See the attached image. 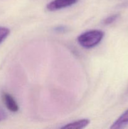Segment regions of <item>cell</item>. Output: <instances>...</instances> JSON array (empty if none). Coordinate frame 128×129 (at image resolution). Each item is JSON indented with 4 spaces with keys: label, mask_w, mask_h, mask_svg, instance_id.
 <instances>
[{
    "label": "cell",
    "mask_w": 128,
    "mask_h": 129,
    "mask_svg": "<svg viewBox=\"0 0 128 129\" xmlns=\"http://www.w3.org/2000/svg\"><path fill=\"white\" fill-rule=\"evenodd\" d=\"M104 35V32L101 30H92L79 35L77 40L82 47L90 49L97 45L102 40Z\"/></svg>",
    "instance_id": "cell-1"
},
{
    "label": "cell",
    "mask_w": 128,
    "mask_h": 129,
    "mask_svg": "<svg viewBox=\"0 0 128 129\" xmlns=\"http://www.w3.org/2000/svg\"><path fill=\"white\" fill-rule=\"evenodd\" d=\"M77 1V0H53L48 4L46 8L49 11H56L72 6Z\"/></svg>",
    "instance_id": "cell-2"
},
{
    "label": "cell",
    "mask_w": 128,
    "mask_h": 129,
    "mask_svg": "<svg viewBox=\"0 0 128 129\" xmlns=\"http://www.w3.org/2000/svg\"><path fill=\"white\" fill-rule=\"evenodd\" d=\"M2 99L9 110L12 112H16L19 110L18 105L11 94L8 93H3L2 94Z\"/></svg>",
    "instance_id": "cell-3"
},
{
    "label": "cell",
    "mask_w": 128,
    "mask_h": 129,
    "mask_svg": "<svg viewBox=\"0 0 128 129\" xmlns=\"http://www.w3.org/2000/svg\"><path fill=\"white\" fill-rule=\"evenodd\" d=\"M128 125V109L126 110L110 127L111 129L122 128Z\"/></svg>",
    "instance_id": "cell-4"
},
{
    "label": "cell",
    "mask_w": 128,
    "mask_h": 129,
    "mask_svg": "<svg viewBox=\"0 0 128 129\" xmlns=\"http://www.w3.org/2000/svg\"><path fill=\"white\" fill-rule=\"evenodd\" d=\"M90 123V120L88 119H82L75 121L72 123H68L66 125L63 126L61 128L70 129H81L86 127Z\"/></svg>",
    "instance_id": "cell-5"
},
{
    "label": "cell",
    "mask_w": 128,
    "mask_h": 129,
    "mask_svg": "<svg viewBox=\"0 0 128 129\" xmlns=\"http://www.w3.org/2000/svg\"><path fill=\"white\" fill-rule=\"evenodd\" d=\"M10 33V29L4 26H0V44L6 39Z\"/></svg>",
    "instance_id": "cell-6"
},
{
    "label": "cell",
    "mask_w": 128,
    "mask_h": 129,
    "mask_svg": "<svg viewBox=\"0 0 128 129\" xmlns=\"http://www.w3.org/2000/svg\"><path fill=\"white\" fill-rule=\"evenodd\" d=\"M119 17V14H114V15H112L110 16H108L106 18H105V20H104L103 21V23L105 25H109L112 24V23L115 22Z\"/></svg>",
    "instance_id": "cell-7"
},
{
    "label": "cell",
    "mask_w": 128,
    "mask_h": 129,
    "mask_svg": "<svg viewBox=\"0 0 128 129\" xmlns=\"http://www.w3.org/2000/svg\"><path fill=\"white\" fill-rule=\"evenodd\" d=\"M7 113L3 110L0 108V122L3 121L7 118Z\"/></svg>",
    "instance_id": "cell-8"
},
{
    "label": "cell",
    "mask_w": 128,
    "mask_h": 129,
    "mask_svg": "<svg viewBox=\"0 0 128 129\" xmlns=\"http://www.w3.org/2000/svg\"><path fill=\"white\" fill-rule=\"evenodd\" d=\"M55 30H56V31H58V32H61V31H65V27H63V26H58V27L57 28H55Z\"/></svg>",
    "instance_id": "cell-9"
}]
</instances>
